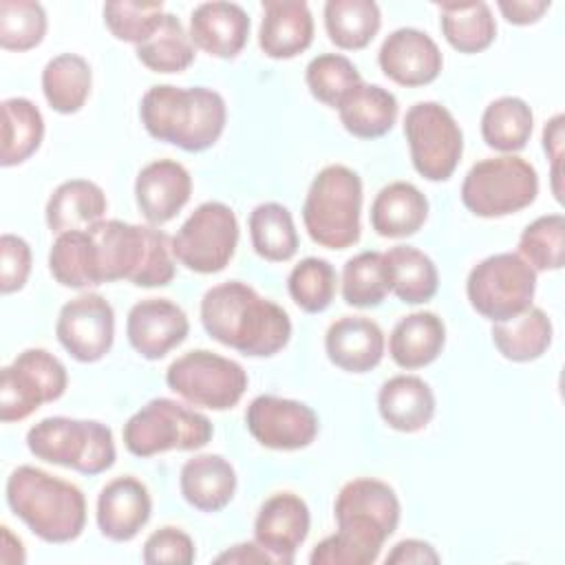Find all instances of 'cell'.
<instances>
[{
	"instance_id": "1",
	"label": "cell",
	"mask_w": 565,
	"mask_h": 565,
	"mask_svg": "<svg viewBox=\"0 0 565 565\" xmlns=\"http://www.w3.org/2000/svg\"><path fill=\"white\" fill-rule=\"evenodd\" d=\"M338 530L324 536L309 554L311 565H371L384 541L397 530L402 505L395 490L380 479L347 481L333 505Z\"/></svg>"
},
{
	"instance_id": "2",
	"label": "cell",
	"mask_w": 565,
	"mask_h": 565,
	"mask_svg": "<svg viewBox=\"0 0 565 565\" xmlns=\"http://www.w3.org/2000/svg\"><path fill=\"white\" fill-rule=\"evenodd\" d=\"M199 313L212 340L249 358L276 355L291 338L289 313L241 280L210 287Z\"/></svg>"
},
{
	"instance_id": "3",
	"label": "cell",
	"mask_w": 565,
	"mask_h": 565,
	"mask_svg": "<svg viewBox=\"0 0 565 565\" xmlns=\"http://www.w3.org/2000/svg\"><path fill=\"white\" fill-rule=\"evenodd\" d=\"M97 285L128 280L137 287H166L174 278L172 238L152 227L104 218L88 227Z\"/></svg>"
},
{
	"instance_id": "4",
	"label": "cell",
	"mask_w": 565,
	"mask_h": 565,
	"mask_svg": "<svg viewBox=\"0 0 565 565\" xmlns=\"http://www.w3.org/2000/svg\"><path fill=\"white\" fill-rule=\"evenodd\" d=\"M139 117L152 139L185 152H203L223 135L227 106L221 93L205 86L157 84L143 93Z\"/></svg>"
},
{
	"instance_id": "5",
	"label": "cell",
	"mask_w": 565,
	"mask_h": 565,
	"mask_svg": "<svg viewBox=\"0 0 565 565\" xmlns=\"http://www.w3.org/2000/svg\"><path fill=\"white\" fill-rule=\"evenodd\" d=\"M4 497L9 510L46 543H71L84 532V492L42 468L18 466L7 479Z\"/></svg>"
},
{
	"instance_id": "6",
	"label": "cell",
	"mask_w": 565,
	"mask_h": 565,
	"mask_svg": "<svg viewBox=\"0 0 565 565\" xmlns=\"http://www.w3.org/2000/svg\"><path fill=\"white\" fill-rule=\"evenodd\" d=\"M360 174L342 163H331L313 177L307 190L302 223L316 245L347 249L360 241Z\"/></svg>"
},
{
	"instance_id": "7",
	"label": "cell",
	"mask_w": 565,
	"mask_h": 565,
	"mask_svg": "<svg viewBox=\"0 0 565 565\" xmlns=\"http://www.w3.org/2000/svg\"><path fill=\"white\" fill-rule=\"evenodd\" d=\"M26 446L38 459L82 475H102L117 459L113 430L97 419L46 417L29 428Z\"/></svg>"
},
{
	"instance_id": "8",
	"label": "cell",
	"mask_w": 565,
	"mask_h": 565,
	"mask_svg": "<svg viewBox=\"0 0 565 565\" xmlns=\"http://www.w3.org/2000/svg\"><path fill=\"white\" fill-rule=\"evenodd\" d=\"M214 426L207 415L170 397H154L124 424V446L135 457L168 450H199L212 441Z\"/></svg>"
},
{
	"instance_id": "9",
	"label": "cell",
	"mask_w": 565,
	"mask_h": 565,
	"mask_svg": "<svg viewBox=\"0 0 565 565\" xmlns=\"http://www.w3.org/2000/svg\"><path fill=\"white\" fill-rule=\"evenodd\" d=\"M536 168L516 154L477 161L461 183V203L481 218H499L521 212L536 201Z\"/></svg>"
},
{
	"instance_id": "10",
	"label": "cell",
	"mask_w": 565,
	"mask_h": 565,
	"mask_svg": "<svg viewBox=\"0 0 565 565\" xmlns=\"http://www.w3.org/2000/svg\"><path fill=\"white\" fill-rule=\"evenodd\" d=\"M536 271L512 252L479 260L466 280L470 307L490 322L510 320L532 307Z\"/></svg>"
},
{
	"instance_id": "11",
	"label": "cell",
	"mask_w": 565,
	"mask_h": 565,
	"mask_svg": "<svg viewBox=\"0 0 565 565\" xmlns=\"http://www.w3.org/2000/svg\"><path fill=\"white\" fill-rule=\"evenodd\" d=\"M166 384L192 406L230 411L243 399L249 377L236 360L207 349H192L170 362Z\"/></svg>"
},
{
	"instance_id": "12",
	"label": "cell",
	"mask_w": 565,
	"mask_h": 565,
	"mask_svg": "<svg viewBox=\"0 0 565 565\" xmlns=\"http://www.w3.org/2000/svg\"><path fill=\"white\" fill-rule=\"evenodd\" d=\"M238 245V218L223 201L201 203L172 236V256L196 274L223 271Z\"/></svg>"
},
{
	"instance_id": "13",
	"label": "cell",
	"mask_w": 565,
	"mask_h": 565,
	"mask_svg": "<svg viewBox=\"0 0 565 565\" xmlns=\"http://www.w3.org/2000/svg\"><path fill=\"white\" fill-rule=\"evenodd\" d=\"M404 137L413 168L428 181H448L463 154V132L439 102H417L406 110Z\"/></svg>"
},
{
	"instance_id": "14",
	"label": "cell",
	"mask_w": 565,
	"mask_h": 565,
	"mask_svg": "<svg viewBox=\"0 0 565 565\" xmlns=\"http://www.w3.org/2000/svg\"><path fill=\"white\" fill-rule=\"evenodd\" d=\"M66 366L46 349H24L0 373V419L22 422L42 404L55 402L66 393Z\"/></svg>"
},
{
	"instance_id": "15",
	"label": "cell",
	"mask_w": 565,
	"mask_h": 565,
	"mask_svg": "<svg viewBox=\"0 0 565 565\" xmlns=\"http://www.w3.org/2000/svg\"><path fill=\"white\" fill-rule=\"evenodd\" d=\"M249 435L271 450H300L313 444L320 419L311 406L278 395H258L245 411Z\"/></svg>"
},
{
	"instance_id": "16",
	"label": "cell",
	"mask_w": 565,
	"mask_h": 565,
	"mask_svg": "<svg viewBox=\"0 0 565 565\" xmlns=\"http://www.w3.org/2000/svg\"><path fill=\"white\" fill-rule=\"evenodd\" d=\"M55 335L77 362H99L115 340V309L102 294H79L60 309Z\"/></svg>"
},
{
	"instance_id": "17",
	"label": "cell",
	"mask_w": 565,
	"mask_h": 565,
	"mask_svg": "<svg viewBox=\"0 0 565 565\" xmlns=\"http://www.w3.org/2000/svg\"><path fill=\"white\" fill-rule=\"evenodd\" d=\"M311 527V514L296 492H276L258 508L254 541L278 563L291 565Z\"/></svg>"
},
{
	"instance_id": "18",
	"label": "cell",
	"mask_w": 565,
	"mask_h": 565,
	"mask_svg": "<svg viewBox=\"0 0 565 565\" xmlns=\"http://www.w3.org/2000/svg\"><path fill=\"white\" fill-rule=\"evenodd\" d=\"M190 333L185 311L168 298H146L130 307L126 335L130 347L146 360H161Z\"/></svg>"
},
{
	"instance_id": "19",
	"label": "cell",
	"mask_w": 565,
	"mask_h": 565,
	"mask_svg": "<svg viewBox=\"0 0 565 565\" xmlns=\"http://www.w3.org/2000/svg\"><path fill=\"white\" fill-rule=\"evenodd\" d=\"M377 64L382 73L399 86H426L441 73L444 57L437 42L413 26L388 33L380 46Z\"/></svg>"
},
{
	"instance_id": "20",
	"label": "cell",
	"mask_w": 565,
	"mask_h": 565,
	"mask_svg": "<svg viewBox=\"0 0 565 565\" xmlns=\"http://www.w3.org/2000/svg\"><path fill=\"white\" fill-rule=\"evenodd\" d=\"M192 177L174 159H154L146 163L135 179V201L150 225L172 221L190 201Z\"/></svg>"
},
{
	"instance_id": "21",
	"label": "cell",
	"mask_w": 565,
	"mask_h": 565,
	"mask_svg": "<svg viewBox=\"0 0 565 565\" xmlns=\"http://www.w3.org/2000/svg\"><path fill=\"white\" fill-rule=\"evenodd\" d=\"M150 514V492L137 477H115L99 490L95 512L97 527L106 539L115 543L132 541L146 527Z\"/></svg>"
},
{
	"instance_id": "22",
	"label": "cell",
	"mask_w": 565,
	"mask_h": 565,
	"mask_svg": "<svg viewBox=\"0 0 565 565\" xmlns=\"http://www.w3.org/2000/svg\"><path fill=\"white\" fill-rule=\"evenodd\" d=\"M190 40L212 57H236L249 38V15L236 2H203L190 15Z\"/></svg>"
},
{
	"instance_id": "23",
	"label": "cell",
	"mask_w": 565,
	"mask_h": 565,
	"mask_svg": "<svg viewBox=\"0 0 565 565\" xmlns=\"http://www.w3.org/2000/svg\"><path fill=\"white\" fill-rule=\"evenodd\" d=\"M313 42V15L302 0H265L258 46L271 60H291Z\"/></svg>"
},
{
	"instance_id": "24",
	"label": "cell",
	"mask_w": 565,
	"mask_h": 565,
	"mask_svg": "<svg viewBox=\"0 0 565 565\" xmlns=\"http://www.w3.org/2000/svg\"><path fill=\"white\" fill-rule=\"evenodd\" d=\"M384 333L364 316H342L324 333V351L331 364L347 373H366L384 358Z\"/></svg>"
},
{
	"instance_id": "25",
	"label": "cell",
	"mask_w": 565,
	"mask_h": 565,
	"mask_svg": "<svg viewBox=\"0 0 565 565\" xmlns=\"http://www.w3.org/2000/svg\"><path fill=\"white\" fill-rule=\"evenodd\" d=\"M179 488L192 508L201 512H218L234 499L236 470L221 455H194L181 466Z\"/></svg>"
},
{
	"instance_id": "26",
	"label": "cell",
	"mask_w": 565,
	"mask_h": 565,
	"mask_svg": "<svg viewBox=\"0 0 565 565\" xmlns=\"http://www.w3.org/2000/svg\"><path fill=\"white\" fill-rule=\"evenodd\" d=\"M377 411L393 430L417 433L435 415V393L417 375H395L380 386Z\"/></svg>"
},
{
	"instance_id": "27",
	"label": "cell",
	"mask_w": 565,
	"mask_h": 565,
	"mask_svg": "<svg viewBox=\"0 0 565 565\" xmlns=\"http://www.w3.org/2000/svg\"><path fill=\"white\" fill-rule=\"evenodd\" d=\"M426 218L428 199L408 181H393L384 185L371 203V227L384 238L413 236L424 227Z\"/></svg>"
},
{
	"instance_id": "28",
	"label": "cell",
	"mask_w": 565,
	"mask_h": 565,
	"mask_svg": "<svg viewBox=\"0 0 565 565\" xmlns=\"http://www.w3.org/2000/svg\"><path fill=\"white\" fill-rule=\"evenodd\" d=\"M446 344V324L435 311H413L397 320L388 335V353L399 369L413 371L435 362Z\"/></svg>"
},
{
	"instance_id": "29",
	"label": "cell",
	"mask_w": 565,
	"mask_h": 565,
	"mask_svg": "<svg viewBox=\"0 0 565 565\" xmlns=\"http://www.w3.org/2000/svg\"><path fill=\"white\" fill-rule=\"evenodd\" d=\"M344 130L358 139L384 137L397 119L399 106L388 88L360 82L335 106Z\"/></svg>"
},
{
	"instance_id": "30",
	"label": "cell",
	"mask_w": 565,
	"mask_h": 565,
	"mask_svg": "<svg viewBox=\"0 0 565 565\" xmlns=\"http://www.w3.org/2000/svg\"><path fill=\"white\" fill-rule=\"evenodd\" d=\"M108 201L104 190L88 179H68L60 183L46 201L44 216L53 234L88 230L104 221Z\"/></svg>"
},
{
	"instance_id": "31",
	"label": "cell",
	"mask_w": 565,
	"mask_h": 565,
	"mask_svg": "<svg viewBox=\"0 0 565 565\" xmlns=\"http://www.w3.org/2000/svg\"><path fill=\"white\" fill-rule=\"evenodd\" d=\"M492 342L497 351L510 362L539 360L552 344V320L541 307H530L523 313L492 322Z\"/></svg>"
},
{
	"instance_id": "32",
	"label": "cell",
	"mask_w": 565,
	"mask_h": 565,
	"mask_svg": "<svg viewBox=\"0 0 565 565\" xmlns=\"http://www.w3.org/2000/svg\"><path fill=\"white\" fill-rule=\"evenodd\" d=\"M391 291L406 305H422L435 298L439 271L428 254L413 245H395L384 252Z\"/></svg>"
},
{
	"instance_id": "33",
	"label": "cell",
	"mask_w": 565,
	"mask_h": 565,
	"mask_svg": "<svg viewBox=\"0 0 565 565\" xmlns=\"http://www.w3.org/2000/svg\"><path fill=\"white\" fill-rule=\"evenodd\" d=\"M93 86L90 64L77 53H60L42 71V93L55 113L73 115L84 108Z\"/></svg>"
},
{
	"instance_id": "34",
	"label": "cell",
	"mask_w": 565,
	"mask_h": 565,
	"mask_svg": "<svg viewBox=\"0 0 565 565\" xmlns=\"http://www.w3.org/2000/svg\"><path fill=\"white\" fill-rule=\"evenodd\" d=\"M534 115L525 99L505 95L490 102L481 115V137L488 148L514 154L523 150L532 137Z\"/></svg>"
},
{
	"instance_id": "35",
	"label": "cell",
	"mask_w": 565,
	"mask_h": 565,
	"mask_svg": "<svg viewBox=\"0 0 565 565\" xmlns=\"http://www.w3.org/2000/svg\"><path fill=\"white\" fill-rule=\"evenodd\" d=\"M439 24L446 42L459 53H481L497 38V22L488 2L439 4Z\"/></svg>"
},
{
	"instance_id": "36",
	"label": "cell",
	"mask_w": 565,
	"mask_h": 565,
	"mask_svg": "<svg viewBox=\"0 0 565 565\" xmlns=\"http://www.w3.org/2000/svg\"><path fill=\"white\" fill-rule=\"evenodd\" d=\"M44 139V117L26 97H7L2 102V150L4 168L20 166L31 159Z\"/></svg>"
},
{
	"instance_id": "37",
	"label": "cell",
	"mask_w": 565,
	"mask_h": 565,
	"mask_svg": "<svg viewBox=\"0 0 565 565\" xmlns=\"http://www.w3.org/2000/svg\"><path fill=\"white\" fill-rule=\"evenodd\" d=\"M380 26L382 13L373 0H329L324 4L327 35L342 51L369 46Z\"/></svg>"
},
{
	"instance_id": "38",
	"label": "cell",
	"mask_w": 565,
	"mask_h": 565,
	"mask_svg": "<svg viewBox=\"0 0 565 565\" xmlns=\"http://www.w3.org/2000/svg\"><path fill=\"white\" fill-rule=\"evenodd\" d=\"M254 252L269 263H287L298 252V232L291 212L276 201L260 203L249 214Z\"/></svg>"
},
{
	"instance_id": "39",
	"label": "cell",
	"mask_w": 565,
	"mask_h": 565,
	"mask_svg": "<svg viewBox=\"0 0 565 565\" xmlns=\"http://www.w3.org/2000/svg\"><path fill=\"white\" fill-rule=\"evenodd\" d=\"M194 44L181 20L172 13L163 15L159 29L141 42L135 53L137 60L152 73H181L194 62Z\"/></svg>"
},
{
	"instance_id": "40",
	"label": "cell",
	"mask_w": 565,
	"mask_h": 565,
	"mask_svg": "<svg viewBox=\"0 0 565 565\" xmlns=\"http://www.w3.org/2000/svg\"><path fill=\"white\" fill-rule=\"evenodd\" d=\"M391 291L384 252H360L344 263L342 298L358 309H371L384 302Z\"/></svg>"
},
{
	"instance_id": "41",
	"label": "cell",
	"mask_w": 565,
	"mask_h": 565,
	"mask_svg": "<svg viewBox=\"0 0 565 565\" xmlns=\"http://www.w3.org/2000/svg\"><path fill=\"white\" fill-rule=\"evenodd\" d=\"M49 271L55 282L68 289L97 287L88 230L57 234L49 252Z\"/></svg>"
},
{
	"instance_id": "42",
	"label": "cell",
	"mask_w": 565,
	"mask_h": 565,
	"mask_svg": "<svg viewBox=\"0 0 565 565\" xmlns=\"http://www.w3.org/2000/svg\"><path fill=\"white\" fill-rule=\"evenodd\" d=\"M519 256L534 271H556L565 258V216L543 214L519 236Z\"/></svg>"
},
{
	"instance_id": "43",
	"label": "cell",
	"mask_w": 565,
	"mask_h": 565,
	"mask_svg": "<svg viewBox=\"0 0 565 565\" xmlns=\"http://www.w3.org/2000/svg\"><path fill=\"white\" fill-rule=\"evenodd\" d=\"M338 287V274L333 265L318 256H307L294 269L287 278V289L291 300L305 311V313H320L324 311Z\"/></svg>"
},
{
	"instance_id": "44",
	"label": "cell",
	"mask_w": 565,
	"mask_h": 565,
	"mask_svg": "<svg viewBox=\"0 0 565 565\" xmlns=\"http://www.w3.org/2000/svg\"><path fill=\"white\" fill-rule=\"evenodd\" d=\"M46 11L33 0L0 2V46L4 51H31L46 35Z\"/></svg>"
},
{
	"instance_id": "45",
	"label": "cell",
	"mask_w": 565,
	"mask_h": 565,
	"mask_svg": "<svg viewBox=\"0 0 565 565\" xmlns=\"http://www.w3.org/2000/svg\"><path fill=\"white\" fill-rule=\"evenodd\" d=\"M305 82L318 102L335 108L340 99L362 82V75L349 57L340 53H322L307 64Z\"/></svg>"
},
{
	"instance_id": "46",
	"label": "cell",
	"mask_w": 565,
	"mask_h": 565,
	"mask_svg": "<svg viewBox=\"0 0 565 565\" xmlns=\"http://www.w3.org/2000/svg\"><path fill=\"white\" fill-rule=\"evenodd\" d=\"M161 2H132V0H110L104 4V24L108 31L121 40L139 46L146 42L163 22Z\"/></svg>"
},
{
	"instance_id": "47",
	"label": "cell",
	"mask_w": 565,
	"mask_h": 565,
	"mask_svg": "<svg viewBox=\"0 0 565 565\" xmlns=\"http://www.w3.org/2000/svg\"><path fill=\"white\" fill-rule=\"evenodd\" d=\"M141 558L148 565H157V563L190 565L196 558V547L188 532L174 525H163L146 539Z\"/></svg>"
},
{
	"instance_id": "48",
	"label": "cell",
	"mask_w": 565,
	"mask_h": 565,
	"mask_svg": "<svg viewBox=\"0 0 565 565\" xmlns=\"http://www.w3.org/2000/svg\"><path fill=\"white\" fill-rule=\"evenodd\" d=\"M31 274V247L22 236L2 234L0 238V291H20Z\"/></svg>"
},
{
	"instance_id": "49",
	"label": "cell",
	"mask_w": 565,
	"mask_h": 565,
	"mask_svg": "<svg viewBox=\"0 0 565 565\" xmlns=\"http://www.w3.org/2000/svg\"><path fill=\"white\" fill-rule=\"evenodd\" d=\"M563 121L565 117L554 115L543 128V150L552 161V192L556 201H563V177H561V159H563Z\"/></svg>"
},
{
	"instance_id": "50",
	"label": "cell",
	"mask_w": 565,
	"mask_h": 565,
	"mask_svg": "<svg viewBox=\"0 0 565 565\" xmlns=\"http://www.w3.org/2000/svg\"><path fill=\"white\" fill-rule=\"evenodd\" d=\"M441 556L437 554V550L422 539H402L399 543L393 545V550L386 554L384 563L386 565H426V563H439Z\"/></svg>"
},
{
	"instance_id": "51",
	"label": "cell",
	"mask_w": 565,
	"mask_h": 565,
	"mask_svg": "<svg viewBox=\"0 0 565 565\" xmlns=\"http://www.w3.org/2000/svg\"><path fill=\"white\" fill-rule=\"evenodd\" d=\"M499 11L510 24L527 26L543 18V13L552 7L550 0H499Z\"/></svg>"
},
{
	"instance_id": "52",
	"label": "cell",
	"mask_w": 565,
	"mask_h": 565,
	"mask_svg": "<svg viewBox=\"0 0 565 565\" xmlns=\"http://www.w3.org/2000/svg\"><path fill=\"white\" fill-rule=\"evenodd\" d=\"M214 561L216 563H238V565H274L276 563L256 541L236 543V545L223 550Z\"/></svg>"
},
{
	"instance_id": "53",
	"label": "cell",
	"mask_w": 565,
	"mask_h": 565,
	"mask_svg": "<svg viewBox=\"0 0 565 565\" xmlns=\"http://www.w3.org/2000/svg\"><path fill=\"white\" fill-rule=\"evenodd\" d=\"M0 561L9 565H20L26 561L24 545L22 541L11 532L9 525H2V550H0Z\"/></svg>"
}]
</instances>
